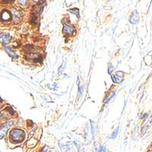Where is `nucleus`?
Returning <instances> with one entry per match:
<instances>
[{"label": "nucleus", "mask_w": 152, "mask_h": 152, "mask_svg": "<svg viewBox=\"0 0 152 152\" xmlns=\"http://www.w3.org/2000/svg\"><path fill=\"white\" fill-rule=\"evenodd\" d=\"M10 136L13 142L15 143H20L24 138V132L19 129H14L10 132Z\"/></svg>", "instance_id": "1"}, {"label": "nucleus", "mask_w": 152, "mask_h": 152, "mask_svg": "<svg viewBox=\"0 0 152 152\" xmlns=\"http://www.w3.org/2000/svg\"><path fill=\"white\" fill-rule=\"evenodd\" d=\"M13 124L12 122H9V123H6V124H4L1 128H0V139L2 138L4 136H6V132H7L8 129L11 126V125Z\"/></svg>", "instance_id": "2"}, {"label": "nucleus", "mask_w": 152, "mask_h": 152, "mask_svg": "<svg viewBox=\"0 0 152 152\" xmlns=\"http://www.w3.org/2000/svg\"><path fill=\"white\" fill-rule=\"evenodd\" d=\"M74 31L75 29L72 26H69V25H67V24H64L63 32L65 33V34L71 35L73 32H74Z\"/></svg>", "instance_id": "3"}, {"label": "nucleus", "mask_w": 152, "mask_h": 152, "mask_svg": "<svg viewBox=\"0 0 152 152\" xmlns=\"http://www.w3.org/2000/svg\"><path fill=\"white\" fill-rule=\"evenodd\" d=\"M10 35L9 34H0V40H2V44H7L9 41H10Z\"/></svg>", "instance_id": "4"}, {"label": "nucleus", "mask_w": 152, "mask_h": 152, "mask_svg": "<svg viewBox=\"0 0 152 152\" xmlns=\"http://www.w3.org/2000/svg\"><path fill=\"white\" fill-rule=\"evenodd\" d=\"M11 18V13L9 12L7 10H4L2 14V20L4 22H8Z\"/></svg>", "instance_id": "5"}, {"label": "nucleus", "mask_w": 152, "mask_h": 152, "mask_svg": "<svg viewBox=\"0 0 152 152\" xmlns=\"http://www.w3.org/2000/svg\"><path fill=\"white\" fill-rule=\"evenodd\" d=\"M138 22V13L135 12V14L131 15L130 22L132 24H137Z\"/></svg>", "instance_id": "6"}, {"label": "nucleus", "mask_w": 152, "mask_h": 152, "mask_svg": "<svg viewBox=\"0 0 152 152\" xmlns=\"http://www.w3.org/2000/svg\"><path fill=\"white\" fill-rule=\"evenodd\" d=\"M5 50H6V52H7L8 54L11 56V57H12V58H15V57H16V54H15L14 52H13L12 49H11L10 47H5Z\"/></svg>", "instance_id": "7"}, {"label": "nucleus", "mask_w": 152, "mask_h": 152, "mask_svg": "<svg viewBox=\"0 0 152 152\" xmlns=\"http://www.w3.org/2000/svg\"><path fill=\"white\" fill-rule=\"evenodd\" d=\"M18 3L20 4V5H22V6H26L27 3V0H18Z\"/></svg>", "instance_id": "8"}, {"label": "nucleus", "mask_w": 152, "mask_h": 152, "mask_svg": "<svg viewBox=\"0 0 152 152\" xmlns=\"http://www.w3.org/2000/svg\"><path fill=\"white\" fill-rule=\"evenodd\" d=\"M118 132H119V127H118L117 129L115 130V132H114L112 134V138H115L116 137V136H117V134H118Z\"/></svg>", "instance_id": "9"}, {"label": "nucleus", "mask_w": 152, "mask_h": 152, "mask_svg": "<svg viewBox=\"0 0 152 152\" xmlns=\"http://www.w3.org/2000/svg\"><path fill=\"white\" fill-rule=\"evenodd\" d=\"M106 150H104V148H103V147H101L100 148V151H105Z\"/></svg>", "instance_id": "10"}, {"label": "nucleus", "mask_w": 152, "mask_h": 152, "mask_svg": "<svg viewBox=\"0 0 152 152\" xmlns=\"http://www.w3.org/2000/svg\"><path fill=\"white\" fill-rule=\"evenodd\" d=\"M147 116H148V115H147V114H145V116H143V118H146V117H147Z\"/></svg>", "instance_id": "11"}]
</instances>
